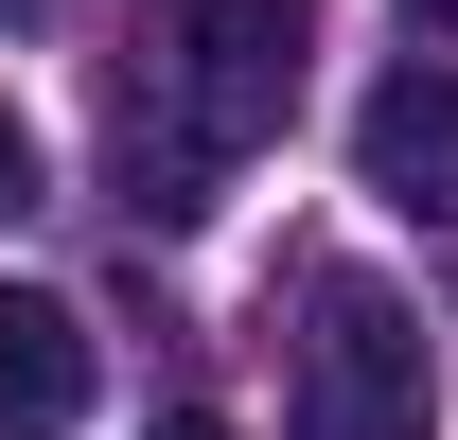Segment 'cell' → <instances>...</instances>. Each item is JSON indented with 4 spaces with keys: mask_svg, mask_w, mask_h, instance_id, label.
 Instances as JSON below:
<instances>
[{
    "mask_svg": "<svg viewBox=\"0 0 458 440\" xmlns=\"http://www.w3.org/2000/svg\"><path fill=\"white\" fill-rule=\"evenodd\" d=\"M300 106V0H159L141 71H123V194L141 212H212V176H247Z\"/></svg>",
    "mask_w": 458,
    "mask_h": 440,
    "instance_id": "1",
    "label": "cell"
},
{
    "mask_svg": "<svg viewBox=\"0 0 458 440\" xmlns=\"http://www.w3.org/2000/svg\"><path fill=\"white\" fill-rule=\"evenodd\" d=\"M283 423L300 440H441V352L370 265H318L300 282V334H283Z\"/></svg>",
    "mask_w": 458,
    "mask_h": 440,
    "instance_id": "2",
    "label": "cell"
},
{
    "mask_svg": "<svg viewBox=\"0 0 458 440\" xmlns=\"http://www.w3.org/2000/svg\"><path fill=\"white\" fill-rule=\"evenodd\" d=\"M352 176L388 194V212L458 229V54H405L370 106H352Z\"/></svg>",
    "mask_w": 458,
    "mask_h": 440,
    "instance_id": "3",
    "label": "cell"
},
{
    "mask_svg": "<svg viewBox=\"0 0 458 440\" xmlns=\"http://www.w3.org/2000/svg\"><path fill=\"white\" fill-rule=\"evenodd\" d=\"M89 405H106L89 317H71V300H36V282H0V440H71Z\"/></svg>",
    "mask_w": 458,
    "mask_h": 440,
    "instance_id": "4",
    "label": "cell"
},
{
    "mask_svg": "<svg viewBox=\"0 0 458 440\" xmlns=\"http://www.w3.org/2000/svg\"><path fill=\"white\" fill-rule=\"evenodd\" d=\"M0 212H36V123L0 106Z\"/></svg>",
    "mask_w": 458,
    "mask_h": 440,
    "instance_id": "5",
    "label": "cell"
},
{
    "mask_svg": "<svg viewBox=\"0 0 458 440\" xmlns=\"http://www.w3.org/2000/svg\"><path fill=\"white\" fill-rule=\"evenodd\" d=\"M141 440H229V423H212V405H159V423H141Z\"/></svg>",
    "mask_w": 458,
    "mask_h": 440,
    "instance_id": "6",
    "label": "cell"
},
{
    "mask_svg": "<svg viewBox=\"0 0 458 440\" xmlns=\"http://www.w3.org/2000/svg\"><path fill=\"white\" fill-rule=\"evenodd\" d=\"M405 18H423V36H458V0H405Z\"/></svg>",
    "mask_w": 458,
    "mask_h": 440,
    "instance_id": "7",
    "label": "cell"
},
{
    "mask_svg": "<svg viewBox=\"0 0 458 440\" xmlns=\"http://www.w3.org/2000/svg\"><path fill=\"white\" fill-rule=\"evenodd\" d=\"M0 18H36V0H0Z\"/></svg>",
    "mask_w": 458,
    "mask_h": 440,
    "instance_id": "8",
    "label": "cell"
}]
</instances>
